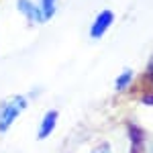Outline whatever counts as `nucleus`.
Segmentation results:
<instances>
[{
	"instance_id": "f257e3e1",
	"label": "nucleus",
	"mask_w": 153,
	"mask_h": 153,
	"mask_svg": "<svg viewBox=\"0 0 153 153\" xmlns=\"http://www.w3.org/2000/svg\"><path fill=\"white\" fill-rule=\"evenodd\" d=\"M25 106H27V100L23 96H14L6 104H2V108H0V133H4L16 120V117L25 110Z\"/></svg>"
},
{
	"instance_id": "f03ea898",
	"label": "nucleus",
	"mask_w": 153,
	"mask_h": 153,
	"mask_svg": "<svg viewBox=\"0 0 153 153\" xmlns=\"http://www.w3.org/2000/svg\"><path fill=\"white\" fill-rule=\"evenodd\" d=\"M112 21H114V14H112V10H102V12H98V16L94 19V23H92V27H90V37L100 39V37H102L106 31H108V27L112 25Z\"/></svg>"
},
{
	"instance_id": "7ed1b4c3",
	"label": "nucleus",
	"mask_w": 153,
	"mask_h": 153,
	"mask_svg": "<svg viewBox=\"0 0 153 153\" xmlns=\"http://www.w3.org/2000/svg\"><path fill=\"white\" fill-rule=\"evenodd\" d=\"M16 8H19V12H21L23 16H27L31 23H45L39 4L33 2V0H16Z\"/></svg>"
},
{
	"instance_id": "20e7f679",
	"label": "nucleus",
	"mask_w": 153,
	"mask_h": 153,
	"mask_svg": "<svg viewBox=\"0 0 153 153\" xmlns=\"http://www.w3.org/2000/svg\"><path fill=\"white\" fill-rule=\"evenodd\" d=\"M55 123H57V112H47L45 117H43V120H41V127H39V133H37V137L39 139H45V137H49L51 133H53V129H55Z\"/></svg>"
},
{
	"instance_id": "39448f33",
	"label": "nucleus",
	"mask_w": 153,
	"mask_h": 153,
	"mask_svg": "<svg viewBox=\"0 0 153 153\" xmlns=\"http://www.w3.org/2000/svg\"><path fill=\"white\" fill-rule=\"evenodd\" d=\"M37 4H39L41 12H43V19L45 21L53 19V14L57 12V0H39Z\"/></svg>"
},
{
	"instance_id": "423d86ee",
	"label": "nucleus",
	"mask_w": 153,
	"mask_h": 153,
	"mask_svg": "<svg viewBox=\"0 0 153 153\" xmlns=\"http://www.w3.org/2000/svg\"><path fill=\"white\" fill-rule=\"evenodd\" d=\"M131 78H133V71H123L120 76H118V80H117V90H123L125 86H129L131 84Z\"/></svg>"
},
{
	"instance_id": "0eeeda50",
	"label": "nucleus",
	"mask_w": 153,
	"mask_h": 153,
	"mask_svg": "<svg viewBox=\"0 0 153 153\" xmlns=\"http://www.w3.org/2000/svg\"><path fill=\"white\" fill-rule=\"evenodd\" d=\"M94 153H110V151H108V147H100V149H96Z\"/></svg>"
}]
</instances>
